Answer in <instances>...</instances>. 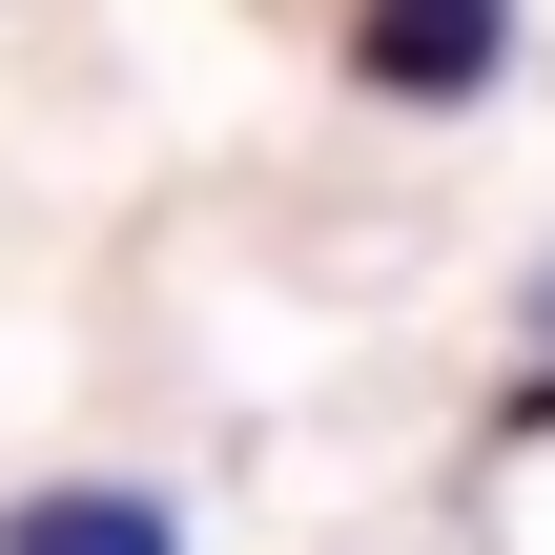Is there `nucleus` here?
Returning <instances> with one entry per match:
<instances>
[{"label":"nucleus","mask_w":555,"mask_h":555,"mask_svg":"<svg viewBox=\"0 0 555 555\" xmlns=\"http://www.w3.org/2000/svg\"><path fill=\"white\" fill-rule=\"evenodd\" d=\"M371 103H494L515 82V0H350L330 21Z\"/></svg>","instance_id":"1"},{"label":"nucleus","mask_w":555,"mask_h":555,"mask_svg":"<svg viewBox=\"0 0 555 555\" xmlns=\"http://www.w3.org/2000/svg\"><path fill=\"white\" fill-rule=\"evenodd\" d=\"M0 555H185V515H165V494H124V474H62V494H21V515H0Z\"/></svg>","instance_id":"2"},{"label":"nucleus","mask_w":555,"mask_h":555,"mask_svg":"<svg viewBox=\"0 0 555 555\" xmlns=\"http://www.w3.org/2000/svg\"><path fill=\"white\" fill-rule=\"evenodd\" d=\"M494 453H555V350L515 371V391H494Z\"/></svg>","instance_id":"3"},{"label":"nucleus","mask_w":555,"mask_h":555,"mask_svg":"<svg viewBox=\"0 0 555 555\" xmlns=\"http://www.w3.org/2000/svg\"><path fill=\"white\" fill-rule=\"evenodd\" d=\"M535 350H555V268H535Z\"/></svg>","instance_id":"4"}]
</instances>
